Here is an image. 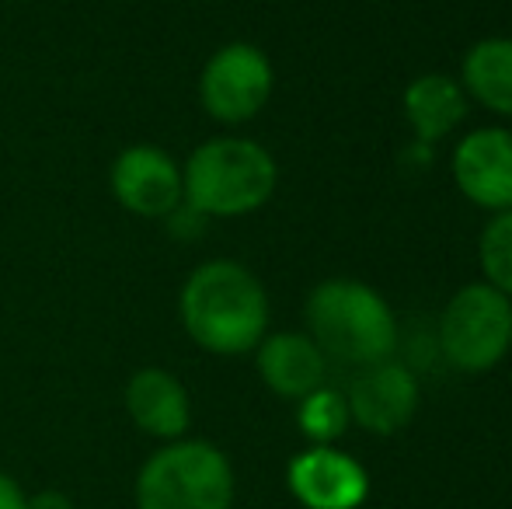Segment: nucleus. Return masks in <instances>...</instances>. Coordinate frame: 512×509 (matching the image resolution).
I'll return each mask as SVG.
<instances>
[{
  "instance_id": "1",
  "label": "nucleus",
  "mask_w": 512,
  "mask_h": 509,
  "mask_svg": "<svg viewBox=\"0 0 512 509\" xmlns=\"http://www.w3.org/2000/svg\"><path fill=\"white\" fill-rule=\"evenodd\" d=\"M178 311L189 339L213 356L255 353L269 335V293L262 279L230 258H213L189 272Z\"/></svg>"
},
{
  "instance_id": "2",
  "label": "nucleus",
  "mask_w": 512,
  "mask_h": 509,
  "mask_svg": "<svg viewBox=\"0 0 512 509\" xmlns=\"http://www.w3.org/2000/svg\"><path fill=\"white\" fill-rule=\"evenodd\" d=\"M307 335L317 342L324 360L373 367L384 363L398 349V318L391 304L373 286L359 279H324L310 290Z\"/></svg>"
},
{
  "instance_id": "3",
  "label": "nucleus",
  "mask_w": 512,
  "mask_h": 509,
  "mask_svg": "<svg viewBox=\"0 0 512 509\" xmlns=\"http://www.w3.org/2000/svg\"><path fill=\"white\" fill-rule=\"evenodd\" d=\"M276 182V157L244 136H216L199 143L182 168L185 203L199 217H248L269 203Z\"/></svg>"
},
{
  "instance_id": "4",
  "label": "nucleus",
  "mask_w": 512,
  "mask_h": 509,
  "mask_svg": "<svg viewBox=\"0 0 512 509\" xmlns=\"http://www.w3.org/2000/svg\"><path fill=\"white\" fill-rule=\"evenodd\" d=\"M136 509H230L234 468L206 440H171L143 461L133 485Z\"/></svg>"
},
{
  "instance_id": "5",
  "label": "nucleus",
  "mask_w": 512,
  "mask_h": 509,
  "mask_svg": "<svg viewBox=\"0 0 512 509\" xmlns=\"http://www.w3.org/2000/svg\"><path fill=\"white\" fill-rule=\"evenodd\" d=\"M439 349L464 374L499 367L512 349V300L485 279L460 286L439 318Z\"/></svg>"
},
{
  "instance_id": "6",
  "label": "nucleus",
  "mask_w": 512,
  "mask_h": 509,
  "mask_svg": "<svg viewBox=\"0 0 512 509\" xmlns=\"http://www.w3.org/2000/svg\"><path fill=\"white\" fill-rule=\"evenodd\" d=\"M276 70L251 42H227L206 60L199 74V102L206 116L223 126H241L269 105Z\"/></svg>"
},
{
  "instance_id": "7",
  "label": "nucleus",
  "mask_w": 512,
  "mask_h": 509,
  "mask_svg": "<svg viewBox=\"0 0 512 509\" xmlns=\"http://www.w3.org/2000/svg\"><path fill=\"white\" fill-rule=\"evenodd\" d=\"M112 196L126 206L129 213L147 220L171 217L185 203L182 168L161 147L136 143L126 147L112 164Z\"/></svg>"
},
{
  "instance_id": "8",
  "label": "nucleus",
  "mask_w": 512,
  "mask_h": 509,
  "mask_svg": "<svg viewBox=\"0 0 512 509\" xmlns=\"http://www.w3.org/2000/svg\"><path fill=\"white\" fill-rule=\"evenodd\" d=\"M453 182L488 213L512 210V129L485 126L467 133L453 150Z\"/></svg>"
},
{
  "instance_id": "9",
  "label": "nucleus",
  "mask_w": 512,
  "mask_h": 509,
  "mask_svg": "<svg viewBox=\"0 0 512 509\" xmlns=\"http://www.w3.org/2000/svg\"><path fill=\"white\" fill-rule=\"evenodd\" d=\"M349 401L352 422L373 436H394L415 419L418 412V381L408 367L394 360L363 367V374L352 381Z\"/></svg>"
},
{
  "instance_id": "10",
  "label": "nucleus",
  "mask_w": 512,
  "mask_h": 509,
  "mask_svg": "<svg viewBox=\"0 0 512 509\" xmlns=\"http://www.w3.org/2000/svg\"><path fill=\"white\" fill-rule=\"evenodd\" d=\"M286 485L307 509H356L370 492L363 464L335 447H310L293 457Z\"/></svg>"
},
{
  "instance_id": "11",
  "label": "nucleus",
  "mask_w": 512,
  "mask_h": 509,
  "mask_svg": "<svg viewBox=\"0 0 512 509\" xmlns=\"http://www.w3.org/2000/svg\"><path fill=\"white\" fill-rule=\"evenodd\" d=\"M126 412L140 433L154 440H182L192 422V401L185 384L161 367H143L126 384Z\"/></svg>"
},
{
  "instance_id": "12",
  "label": "nucleus",
  "mask_w": 512,
  "mask_h": 509,
  "mask_svg": "<svg viewBox=\"0 0 512 509\" xmlns=\"http://www.w3.org/2000/svg\"><path fill=\"white\" fill-rule=\"evenodd\" d=\"M258 377L279 398L300 401L310 391L324 387L328 360L317 349V342L304 332H272L255 349Z\"/></svg>"
},
{
  "instance_id": "13",
  "label": "nucleus",
  "mask_w": 512,
  "mask_h": 509,
  "mask_svg": "<svg viewBox=\"0 0 512 509\" xmlns=\"http://www.w3.org/2000/svg\"><path fill=\"white\" fill-rule=\"evenodd\" d=\"M467 102L460 81L446 74H422L405 91V119L415 129L418 143L432 147L467 119Z\"/></svg>"
},
{
  "instance_id": "14",
  "label": "nucleus",
  "mask_w": 512,
  "mask_h": 509,
  "mask_svg": "<svg viewBox=\"0 0 512 509\" xmlns=\"http://www.w3.org/2000/svg\"><path fill=\"white\" fill-rule=\"evenodd\" d=\"M460 88L495 116L512 119V39H481L464 53Z\"/></svg>"
},
{
  "instance_id": "15",
  "label": "nucleus",
  "mask_w": 512,
  "mask_h": 509,
  "mask_svg": "<svg viewBox=\"0 0 512 509\" xmlns=\"http://www.w3.org/2000/svg\"><path fill=\"white\" fill-rule=\"evenodd\" d=\"M297 422H300V433H304L314 447H331L352 422L349 401H345V394L335 391V387H317L307 398H300Z\"/></svg>"
},
{
  "instance_id": "16",
  "label": "nucleus",
  "mask_w": 512,
  "mask_h": 509,
  "mask_svg": "<svg viewBox=\"0 0 512 509\" xmlns=\"http://www.w3.org/2000/svg\"><path fill=\"white\" fill-rule=\"evenodd\" d=\"M478 262L488 286L512 300V210L495 213L478 238Z\"/></svg>"
},
{
  "instance_id": "17",
  "label": "nucleus",
  "mask_w": 512,
  "mask_h": 509,
  "mask_svg": "<svg viewBox=\"0 0 512 509\" xmlns=\"http://www.w3.org/2000/svg\"><path fill=\"white\" fill-rule=\"evenodd\" d=\"M25 509H74V503H70L67 492H60V489H42V492H35V496H28Z\"/></svg>"
},
{
  "instance_id": "18",
  "label": "nucleus",
  "mask_w": 512,
  "mask_h": 509,
  "mask_svg": "<svg viewBox=\"0 0 512 509\" xmlns=\"http://www.w3.org/2000/svg\"><path fill=\"white\" fill-rule=\"evenodd\" d=\"M25 503L28 496L21 492V485L7 471H0V509H25Z\"/></svg>"
}]
</instances>
